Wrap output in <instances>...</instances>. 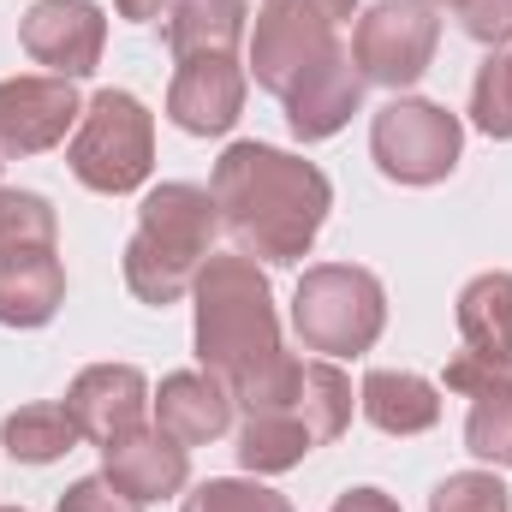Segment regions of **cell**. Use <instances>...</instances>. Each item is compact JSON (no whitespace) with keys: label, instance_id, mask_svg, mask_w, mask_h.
<instances>
[{"label":"cell","instance_id":"18","mask_svg":"<svg viewBox=\"0 0 512 512\" xmlns=\"http://www.w3.org/2000/svg\"><path fill=\"white\" fill-rule=\"evenodd\" d=\"M245 36V0H179L167 18V48L173 60L197 54H233Z\"/></svg>","mask_w":512,"mask_h":512},{"label":"cell","instance_id":"9","mask_svg":"<svg viewBox=\"0 0 512 512\" xmlns=\"http://www.w3.org/2000/svg\"><path fill=\"white\" fill-rule=\"evenodd\" d=\"M18 36H24V54L36 66H48L54 78H84L102 60L108 18L90 0H36L24 12V30Z\"/></svg>","mask_w":512,"mask_h":512},{"label":"cell","instance_id":"10","mask_svg":"<svg viewBox=\"0 0 512 512\" xmlns=\"http://www.w3.org/2000/svg\"><path fill=\"white\" fill-rule=\"evenodd\" d=\"M78 114H84V102H78L72 78H6L0 84V161L54 149L78 126Z\"/></svg>","mask_w":512,"mask_h":512},{"label":"cell","instance_id":"5","mask_svg":"<svg viewBox=\"0 0 512 512\" xmlns=\"http://www.w3.org/2000/svg\"><path fill=\"white\" fill-rule=\"evenodd\" d=\"M78 185L102 191V197H126L149 179L155 167V120L131 90H102L84 102L72 149H66Z\"/></svg>","mask_w":512,"mask_h":512},{"label":"cell","instance_id":"27","mask_svg":"<svg viewBox=\"0 0 512 512\" xmlns=\"http://www.w3.org/2000/svg\"><path fill=\"white\" fill-rule=\"evenodd\" d=\"M447 387L465 399H483L495 387H512V358H483V352H459L447 364Z\"/></svg>","mask_w":512,"mask_h":512},{"label":"cell","instance_id":"2","mask_svg":"<svg viewBox=\"0 0 512 512\" xmlns=\"http://www.w3.org/2000/svg\"><path fill=\"white\" fill-rule=\"evenodd\" d=\"M197 292V358L203 370H215L221 382L251 393L286 352H280V322H274V298H268V274L256 268V256H209L191 280Z\"/></svg>","mask_w":512,"mask_h":512},{"label":"cell","instance_id":"3","mask_svg":"<svg viewBox=\"0 0 512 512\" xmlns=\"http://www.w3.org/2000/svg\"><path fill=\"white\" fill-rule=\"evenodd\" d=\"M221 209L203 185H155L137 209V233L126 245V286L143 304H179L209 262Z\"/></svg>","mask_w":512,"mask_h":512},{"label":"cell","instance_id":"32","mask_svg":"<svg viewBox=\"0 0 512 512\" xmlns=\"http://www.w3.org/2000/svg\"><path fill=\"white\" fill-rule=\"evenodd\" d=\"M423 6H447V0H423Z\"/></svg>","mask_w":512,"mask_h":512},{"label":"cell","instance_id":"26","mask_svg":"<svg viewBox=\"0 0 512 512\" xmlns=\"http://www.w3.org/2000/svg\"><path fill=\"white\" fill-rule=\"evenodd\" d=\"M429 512H507V489L489 471H459L429 495Z\"/></svg>","mask_w":512,"mask_h":512},{"label":"cell","instance_id":"19","mask_svg":"<svg viewBox=\"0 0 512 512\" xmlns=\"http://www.w3.org/2000/svg\"><path fill=\"white\" fill-rule=\"evenodd\" d=\"M459 334H465V352H483V358H512V274H477L465 292H459Z\"/></svg>","mask_w":512,"mask_h":512},{"label":"cell","instance_id":"6","mask_svg":"<svg viewBox=\"0 0 512 512\" xmlns=\"http://www.w3.org/2000/svg\"><path fill=\"white\" fill-rule=\"evenodd\" d=\"M358 0H262L251 30V72L262 90L286 96L298 78L340 54V30Z\"/></svg>","mask_w":512,"mask_h":512},{"label":"cell","instance_id":"7","mask_svg":"<svg viewBox=\"0 0 512 512\" xmlns=\"http://www.w3.org/2000/svg\"><path fill=\"white\" fill-rule=\"evenodd\" d=\"M370 149H376V167L399 185H435L459 167V149H465V126L435 108V102H411V96H393L376 126H370Z\"/></svg>","mask_w":512,"mask_h":512},{"label":"cell","instance_id":"4","mask_svg":"<svg viewBox=\"0 0 512 512\" xmlns=\"http://www.w3.org/2000/svg\"><path fill=\"white\" fill-rule=\"evenodd\" d=\"M382 322H387V292L370 268L322 262L292 292V328L322 358H358V352H370L382 340Z\"/></svg>","mask_w":512,"mask_h":512},{"label":"cell","instance_id":"8","mask_svg":"<svg viewBox=\"0 0 512 512\" xmlns=\"http://www.w3.org/2000/svg\"><path fill=\"white\" fill-rule=\"evenodd\" d=\"M435 42H441L435 6H423V0H382L352 30V66L364 72V84L405 90V84H417L429 72Z\"/></svg>","mask_w":512,"mask_h":512},{"label":"cell","instance_id":"17","mask_svg":"<svg viewBox=\"0 0 512 512\" xmlns=\"http://www.w3.org/2000/svg\"><path fill=\"white\" fill-rule=\"evenodd\" d=\"M358 399H364V417L382 435H423V429L441 423V393L411 370H370Z\"/></svg>","mask_w":512,"mask_h":512},{"label":"cell","instance_id":"13","mask_svg":"<svg viewBox=\"0 0 512 512\" xmlns=\"http://www.w3.org/2000/svg\"><path fill=\"white\" fill-rule=\"evenodd\" d=\"M280 102H286L292 137H304V143L334 137V131L358 114V102H364V72L352 66V48H340V54H334L328 66H316L310 78H298Z\"/></svg>","mask_w":512,"mask_h":512},{"label":"cell","instance_id":"11","mask_svg":"<svg viewBox=\"0 0 512 512\" xmlns=\"http://www.w3.org/2000/svg\"><path fill=\"white\" fill-rule=\"evenodd\" d=\"M245 108V72L233 54H197V60H179L173 72V90H167V120L191 137H221L233 131Z\"/></svg>","mask_w":512,"mask_h":512},{"label":"cell","instance_id":"14","mask_svg":"<svg viewBox=\"0 0 512 512\" xmlns=\"http://www.w3.org/2000/svg\"><path fill=\"white\" fill-rule=\"evenodd\" d=\"M191 447H179L167 429H131L120 435L114 447H102V459H108V477L126 489L131 501H167V495H179L185 489V477H191V459H185Z\"/></svg>","mask_w":512,"mask_h":512},{"label":"cell","instance_id":"23","mask_svg":"<svg viewBox=\"0 0 512 512\" xmlns=\"http://www.w3.org/2000/svg\"><path fill=\"white\" fill-rule=\"evenodd\" d=\"M465 447L477 459H489V465H512V387H495V393L471 399Z\"/></svg>","mask_w":512,"mask_h":512},{"label":"cell","instance_id":"16","mask_svg":"<svg viewBox=\"0 0 512 512\" xmlns=\"http://www.w3.org/2000/svg\"><path fill=\"white\" fill-rule=\"evenodd\" d=\"M66 298V268L54 251H0V322L42 328Z\"/></svg>","mask_w":512,"mask_h":512},{"label":"cell","instance_id":"33","mask_svg":"<svg viewBox=\"0 0 512 512\" xmlns=\"http://www.w3.org/2000/svg\"><path fill=\"white\" fill-rule=\"evenodd\" d=\"M0 512H12V507H0Z\"/></svg>","mask_w":512,"mask_h":512},{"label":"cell","instance_id":"20","mask_svg":"<svg viewBox=\"0 0 512 512\" xmlns=\"http://www.w3.org/2000/svg\"><path fill=\"white\" fill-rule=\"evenodd\" d=\"M0 441H6V453L18 465H54V459H66L84 441V429L72 423L66 405H18L0 423Z\"/></svg>","mask_w":512,"mask_h":512},{"label":"cell","instance_id":"1","mask_svg":"<svg viewBox=\"0 0 512 512\" xmlns=\"http://www.w3.org/2000/svg\"><path fill=\"white\" fill-rule=\"evenodd\" d=\"M209 197L221 209V227L239 239V251L262 256V262H298L310 251V239L322 233L328 203H334L322 167L286 149H268V143H233L215 161Z\"/></svg>","mask_w":512,"mask_h":512},{"label":"cell","instance_id":"12","mask_svg":"<svg viewBox=\"0 0 512 512\" xmlns=\"http://www.w3.org/2000/svg\"><path fill=\"white\" fill-rule=\"evenodd\" d=\"M66 411H72V423L84 429V441L114 447L120 435L143 429L149 382H143V370H131V364H90L78 382L66 387Z\"/></svg>","mask_w":512,"mask_h":512},{"label":"cell","instance_id":"15","mask_svg":"<svg viewBox=\"0 0 512 512\" xmlns=\"http://www.w3.org/2000/svg\"><path fill=\"white\" fill-rule=\"evenodd\" d=\"M227 423H233V387L215 370H179L155 393V429H167L179 447H203L227 435Z\"/></svg>","mask_w":512,"mask_h":512},{"label":"cell","instance_id":"25","mask_svg":"<svg viewBox=\"0 0 512 512\" xmlns=\"http://www.w3.org/2000/svg\"><path fill=\"white\" fill-rule=\"evenodd\" d=\"M179 512H292V507H286V495H274V489H262V483L215 477V483H203L197 495H185Z\"/></svg>","mask_w":512,"mask_h":512},{"label":"cell","instance_id":"21","mask_svg":"<svg viewBox=\"0 0 512 512\" xmlns=\"http://www.w3.org/2000/svg\"><path fill=\"white\" fill-rule=\"evenodd\" d=\"M316 441L304 435V423L292 411H251L245 429H239V465L256 477H274V471H292Z\"/></svg>","mask_w":512,"mask_h":512},{"label":"cell","instance_id":"31","mask_svg":"<svg viewBox=\"0 0 512 512\" xmlns=\"http://www.w3.org/2000/svg\"><path fill=\"white\" fill-rule=\"evenodd\" d=\"M114 6H120V18H131V24H149V18L173 12L179 0H114Z\"/></svg>","mask_w":512,"mask_h":512},{"label":"cell","instance_id":"29","mask_svg":"<svg viewBox=\"0 0 512 512\" xmlns=\"http://www.w3.org/2000/svg\"><path fill=\"white\" fill-rule=\"evenodd\" d=\"M60 512H143V501H131L126 489L102 471V477H84L60 495Z\"/></svg>","mask_w":512,"mask_h":512},{"label":"cell","instance_id":"24","mask_svg":"<svg viewBox=\"0 0 512 512\" xmlns=\"http://www.w3.org/2000/svg\"><path fill=\"white\" fill-rule=\"evenodd\" d=\"M471 120L489 137H512V54H489L471 84Z\"/></svg>","mask_w":512,"mask_h":512},{"label":"cell","instance_id":"22","mask_svg":"<svg viewBox=\"0 0 512 512\" xmlns=\"http://www.w3.org/2000/svg\"><path fill=\"white\" fill-rule=\"evenodd\" d=\"M54 209L36 191H0V251H54Z\"/></svg>","mask_w":512,"mask_h":512},{"label":"cell","instance_id":"28","mask_svg":"<svg viewBox=\"0 0 512 512\" xmlns=\"http://www.w3.org/2000/svg\"><path fill=\"white\" fill-rule=\"evenodd\" d=\"M453 6H459V24L471 42H483V48L512 42V0H453Z\"/></svg>","mask_w":512,"mask_h":512},{"label":"cell","instance_id":"30","mask_svg":"<svg viewBox=\"0 0 512 512\" xmlns=\"http://www.w3.org/2000/svg\"><path fill=\"white\" fill-rule=\"evenodd\" d=\"M334 512H399V507L387 501L382 489H352V495H340V501H334Z\"/></svg>","mask_w":512,"mask_h":512}]
</instances>
